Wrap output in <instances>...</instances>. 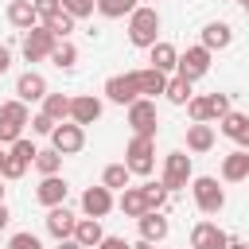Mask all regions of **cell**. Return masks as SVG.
Instances as JSON below:
<instances>
[{
  "label": "cell",
  "instance_id": "cell-6",
  "mask_svg": "<svg viewBox=\"0 0 249 249\" xmlns=\"http://www.w3.org/2000/svg\"><path fill=\"white\" fill-rule=\"evenodd\" d=\"M206 70H210V51H206L202 43L187 47V51L179 54V62H175V74H179V78H187V82H198Z\"/></svg>",
  "mask_w": 249,
  "mask_h": 249
},
{
  "label": "cell",
  "instance_id": "cell-10",
  "mask_svg": "<svg viewBox=\"0 0 249 249\" xmlns=\"http://www.w3.org/2000/svg\"><path fill=\"white\" fill-rule=\"evenodd\" d=\"M101 93H105L113 105H124V109H128V105L140 97V93H136V82H132V74H128V70H124V74L105 78V89H101Z\"/></svg>",
  "mask_w": 249,
  "mask_h": 249
},
{
  "label": "cell",
  "instance_id": "cell-47",
  "mask_svg": "<svg viewBox=\"0 0 249 249\" xmlns=\"http://www.w3.org/2000/svg\"><path fill=\"white\" fill-rule=\"evenodd\" d=\"M8 218H12V214H8V206H4V202H0V230H4V226H8Z\"/></svg>",
  "mask_w": 249,
  "mask_h": 249
},
{
  "label": "cell",
  "instance_id": "cell-24",
  "mask_svg": "<svg viewBox=\"0 0 249 249\" xmlns=\"http://www.w3.org/2000/svg\"><path fill=\"white\" fill-rule=\"evenodd\" d=\"M70 237H78L86 249H97V241L105 237V230H101V218H78V226H74V233Z\"/></svg>",
  "mask_w": 249,
  "mask_h": 249
},
{
  "label": "cell",
  "instance_id": "cell-33",
  "mask_svg": "<svg viewBox=\"0 0 249 249\" xmlns=\"http://www.w3.org/2000/svg\"><path fill=\"white\" fill-rule=\"evenodd\" d=\"M58 167H62V156L54 148H39L35 152V171L39 175H58Z\"/></svg>",
  "mask_w": 249,
  "mask_h": 249
},
{
  "label": "cell",
  "instance_id": "cell-17",
  "mask_svg": "<svg viewBox=\"0 0 249 249\" xmlns=\"http://www.w3.org/2000/svg\"><path fill=\"white\" fill-rule=\"evenodd\" d=\"M16 97L27 101V105H31V101H43V97H47V78L35 74V70L19 74V78H16Z\"/></svg>",
  "mask_w": 249,
  "mask_h": 249
},
{
  "label": "cell",
  "instance_id": "cell-2",
  "mask_svg": "<svg viewBox=\"0 0 249 249\" xmlns=\"http://www.w3.org/2000/svg\"><path fill=\"white\" fill-rule=\"evenodd\" d=\"M124 167L132 175H152V167H156V136L132 132V140L124 148Z\"/></svg>",
  "mask_w": 249,
  "mask_h": 249
},
{
  "label": "cell",
  "instance_id": "cell-7",
  "mask_svg": "<svg viewBox=\"0 0 249 249\" xmlns=\"http://www.w3.org/2000/svg\"><path fill=\"white\" fill-rule=\"evenodd\" d=\"M54 43H58V39H54V35L39 23V27L23 31V58H27V62H43V58L54 51Z\"/></svg>",
  "mask_w": 249,
  "mask_h": 249
},
{
  "label": "cell",
  "instance_id": "cell-26",
  "mask_svg": "<svg viewBox=\"0 0 249 249\" xmlns=\"http://www.w3.org/2000/svg\"><path fill=\"white\" fill-rule=\"evenodd\" d=\"M191 86H195V82H187V78H179V74H175V78H167L163 97H167L171 105H187V101L195 97V89H191Z\"/></svg>",
  "mask_w": 249,
  "mask_h": 249
},
{
  "label": "cell",
  "instance_id": "cell-1",
  "mask_svg": "<svg viewBox=\"0 0 249 249\" xmlns=\"http://www.w3.org/2000/svg\"><path fill=\"white\" fill-rule=\"evenodd\" d=\"M156 39H160V12H156V4H136L132 16H128V43L148 51Z\"/></svg>",
  "mask_w": 249,
  "mask_h": 249
},
{
  "label": "cell",
  "instance_id": "cell-50",
  "mask_svg": "<svg viewBox=\"0 0 249 249\" xmlns=\"http://www.w3.org/2000/svg\"><path fill=\"white\" fill-rule=\"evenodd\" d=\"M0 202H4V183H0Z\"/></svg>",
  "mask_w": 249,
  "mask_h": 249
},
{
  "label": "cell",
  "instance_id": "cell-20",
  "mask_svg": "<svg viewBox=\"0 0 249 249\" xmlns=\"http://www.w3.org/2000/svg\"><path fill=\"white\" fill-rule=\"evenodd\" d=\"M233 43V27L226 23V19H214V23H206L202 27V47L214 54V51H226Z\"/></svg>",
  "mask_w": 249,
  "mask_h": 249
},
{
  "label": "cell",
  "instance_id": "cell-11",
  "mask_svg": "<svg viewBox=\"0 0 249 249\" xmlns=\"http://www.w3.org/2000/svg\"><path fill=\"white\" fill-rule=\"evenodd\" d=\"M70 121L74 124H93V121H101V97H93V93H78V97H70Z\"/></svg>",
  "mask_w": 249,
  "mask_h": 249
},
{
  "label": "cell",
  "instance_id": "cell-51",
  "mask_svg": "<svg viewBox=\"0 0 249 249\" xmlns=\"http://www.w3.org/2000/svg\"><path fill=\"white\" fill-rule=\"evenodd\" d=\"M241 4H245V12H249V0H241Z\"/></svg>",
  "mask_w": 249,
  "mask_h": 249
},
{
  "label": "cell",
  "instance_id": "cell-40",
  "mask_svg": "<svg viewBox=\"0 0 249 249\" xmlns=\"http://www.w3.org/2000/svg\"><path fill=\"white\" fill-rule=\"evenodd\" d=\"M27 124H31V132H39V136H51V128H54L58 121H51L47 113H35V117H31Z\"/></svg>",
  "mask_w": 249,
  "mask_h": 249
},
{
  "label": "cell",
  "instance_id": "cell-39",
  "mask_svg": "<svg viewBox=\"0 0 249 249\" xmlns=\"http://www.w3.org/2000/svg\"><path fill=\"white\" fill-rule=\"evenodd\" d=\"M8 249H43V241H39V237H35L31 230H19V233H12Z\"/></svg>",
  "mask_w": 249,
  "mask_h": 249
},
{
  "label": "cell",
  "instance_id": "cell-30",
  "mask_svg": "<svg viewBox=\"0 0 249 249\" xmlns=\"http://www.w3.org/2000/svg\"><path fill=\"white\" fill-rule=\"evenodd\" d=\"M128 179H132V171H128L124 163H109V167L101 171V187H109V191H124Z\"/></svg>",
  "mask_w": 249,
  "mask_h": 249
},
{
  "label": "cell",
  "instance_id": "cell-52",
  "mask_svg": "<svg viewBox=\"0 0 249 249\" xmlns=\"http://www.w3.org/2000/svg\"><path fill=\"white\" fill-rule=\"evenodd\" d=\"M144 4H156V0H144Z\"/></svg>",
  "mask_w": 249,
  "mask_h": 249
},
{
  "label": "cell",
  "instance_id": "cell-22",
  "mask_svg": "<svg viewBox=\"0 0 249 249\" xmlns=\"http://www.w3.org/2000/svg\"><path fill=\"white\" fill-rule=\"evenodd\" d=\"M214 148V124L191 121L187 124V152H210Z\"/></svg>",
  "mask_w": 249,
  "mask_h": 249
},
{
  "label": "cell",
  "instance_id": "cell-16",
  "mask_svg": "<svg viewBox=\"0 0 249 249\" xmlns=\"http://www.w3.org/2000/svg\"><path fill=\"white\" fill-rule=\"evenodd\" d=\"M66 195H70V187H66V179L62 175H43V183L35 187V198L51 210V206H58V202H66Z\"/></svg>",
  "mask_w": 249,
  "mask_h": 249
},
{
  "label": "cell",
  "instance_id": "cell-42",
  "mask_svg": "<svg viewBox=\"0 0 249 249\" xmlns=\"http://www.w3.org/2000/svg\"><path fill=\"white\" fill-rule=\"evenodd\" d=\"M35 4V12H39V23L47 19V16H54V12H62V0H31Z\"/></svg>",
  "mask_w": 249,
  "mask_h": 249
},
{
  "label": "cell",
  "instance_id": "cell-8",
  "mask_svg": "<svg viewBox=\"0 0 249 249\" xmlns=\"http://www.w3.org/2000/svg\"><path fill=\"white\" fill-rule=\"evenodd\" d=\"M128 124H132V132L156 136V124H160V117H156V101H152V97H136V101L128 105Z\"/></svg>",
  "mask_w": 249,
  "mask_h": 249
},
{
  "label": "cell",
  "instance_id": "cell-9",
  "mask_svg": "<svg viewBox=\"0 0 249 249\" xmlns=\"http://www.w3.org/2000/svg\"><path fill=\"white\" fill-rule=\"evenodd\" d=\"M226 241H230V233L218 226V222H195L191 226V249H226Z\"/></svg>",
  "mask_w": 249,
  "mask_h": 249
},
{
  "label": "cell",
  "instance_id": "cell-25",
  "mask_svg": "<svg viewBox=\"0 0 249 249\" xmlns=\"http://www.w3.org/2000/svg\"><path fill=\"white\" fill-rule=\"evenodd\" d=\"M117 206H121V214H124V218H140V214L148 210V202H144V191H140V187H124V191H121V198H117Z\"/></svg>",
  "mask_w": 249,
  "mask_h": 249
},
{
  "label": "cell",
  "instance_id": "cell-32",
  "mask_svg": "<svg viewBox=\"0 0 249 249\" xmlns=\"http://www.w3.org/2000/svg\"><path fill=\"white\" fill-rule=\"evenodd\" d=\"M136 4H140V0H97V12H101L105 19H124V16H132Z\"/></svg>",
  "mask_w": 249,
  "mask_h": 249
},
{
  "label": "cell",
  "instance_id": "cell-3",
  "mask_svg": "<svg viewBox=\"0 0 249 249\" xmlns=\"http://www.w3.org/2000/svg\"><path fill=\"white\" fill-rule=\"evenodd\" d=\"M191 195H195V206H198L202 214H218V210L226 206V191L218 187L214 175H198V179H191Z\"/></svg>",
  "mask_w": 249,
  "mask_h": 249
},
{
  "label": "cell",
  "instance_id": "cell-45",
  "mask_svg": "<svg viewBox=\"0 0 249 249\" xmlns=\"http://www.w3.org/2000/svg\"><path fill=\"white\" fill-rule=\"evenodd\" d=\"M58 249H86V245H82L78 237H62V241H58Z\"/></svg>",
  "mask_w": 249,
  "mask_h": 249
},
{
  "label": "cell",
  "instance_id": "cell-48",
  "mask_svg": "<svg viewBox=\"0 0 249 249\" xmlns=\"http://www.w3.org/2000/svg\"><path fill=\"white\" fill-rule=\"evenodd\" d=\"M132 249H156V245H152V241H136Z\"/></svg>",
  "mask_w": 249,
  "mask_h": 249
},
{
  "label": "cell",
  "instance_id": "cell-21",
  "mask_svg": "<svg viewBox=\"0 0 249 249\" xmlns=\"http://www.w3.org/2000/svg\"><path fill=\"white\" fill-rule=\"evenodd\" d=\"M222 179H226V183L249 179V148H233V152L222 160Z\"/></svg>",
  "mask_w": 249,
  "mask_h": 249
},
{
  "label": "cell",
  "instance_id": "cell-49",
  "mask_svg": "<svg viewBox=\"0 0 249 249\" xmlns=\"http://www.w3.org/2000/svg\"><path fill=\"white\" fill-rule=\"evenodd\" d=\"M4 156H8V152H4V144H0V167H4Z\"/></svg>",
  "mask_w": 249,
  "mask_h": 249
},
{
  "label": "cell",
  "instance_id": "cell-46",
  "mask_svg": "<svg viewBox=\"0 0 249 249\" xmlns=\"http://www.w3.org/2000/svg\"><path fill=\"white\" fill-rule=\"evenodd\" d=\"M226 249H249V241H241V237H230V241H226Z\"/></svg>",
  "mask_w": 249,
  "mask_h": 249
},
{
  "label": "cell",
  "instance_id": "cell-23",
  "mask_svg": "<svg viewBox=\"0 0 249 249\" xmlns=\"http://www.w3.org/2000/svg\"><path fill=\"white\" fill-rule=\"evenodd\" d=\"M148 62L156 66V70H175V62H179V51L171 47V43H163V39H156L152 47H148Z\"/></svg>",
  "mask_w": 249,
  "mask_h": 249
},
{
  "label": "cell",
  "instance_id": "cell-34",
  "mask_svg": "<svg viewBox=\"0 0 249 249\" xmlns=\"http://www.w3.org/2000/svg\"><path fill=\"white\" fill-rule=\"evenodd\" d=\"M140 191H144V202H148V210H163V206H167V198H171V191H167L163 183H144Z\"/></svg>",
  "mask_w": 249,
  "mask_h": 249
},
{
  "label": "cell",
  "instance_id": "cell-35",
  "mask_svg": "<svg viewBox=\"0 0 249 249\" xmlns=\"http://www.w3.org/2000/svg\"><path fill=\"white\" fill-rule=\"evenodd\" d=\"M187 117H191V121H202V124H210V121H214V113H210V93H202V97H191V101H187Z\"/></svg>",
  "mask_w": 249,
  "mask_h": 249
},
{
  "label": "cell",
  "instance_id": "cell-18",
  "mask_svg": "<svg viewBox=\"0 0 249 249\" xmlns=\"http://www.w3.org/2000/svg\"><path fill=\"white\" fill-rule=\"evenodd\" d=\"M74 226H78V218L66 210V202H58V206H51V210H47V230H51V237H54V241L70 237V233H74Z\"/></svg>",
  "mask_w": 249,
  "mask_h": 249
},
{
  "label": "cell",
  "instance_id": "cell-15",
  "mask_svg": "<svg viewBox=\"0 0 249 249\" xmlns=\"http://www.w3.org/2000/svg\"><path fill=\"white\" fill-rule=\"evenodd\" d=\"M128 74H132L140 97H156V93H163V86H167V74L156 70V66H140V70H128Z\"/></svg>",
  "mask_w": 249,
  "mask_h": 249
},
{
  "label": "cell",
  "instance_id": "cell-5",
  "mask_svg": "<svg viewBox=\"0 0 249 249\" xmlns=\"http://www.w3.org/2000/svg\"><path fill=\"white\" fill-rule=\"evenodd\" d=\"M191 179H195V171H191V156H187V152H171V156L163 160V175H160V183L175 195V191H183Z\"/></svg>",
  "mask_w": 249,
  "mask_h": 249
},
{
  "label": "cell",
  "instance_id": "cell-38",
  "mask_svg": "<svg viewBox=\"0 0 249 249\" xmlns=\"http://www.w3.org/2000/svg\"><path fill=\"white\" fill-rule=\"evenodd\" d=\"M93 8H97V0H62V12H70L74 19H86V16H93Z\"/></svg>",
  "mask_w": 249,
  "mask_h": 249
},
{
  "label": "cell",
  "instance_id": "cell-36",
  "mask_svg": "<svg viewBox=\"0 0 249 249\" xmlns=\"http://www.w3.org/2000/svg\"><path fill=\"white\" fill-rule=\"evenodd\" d=\"M27 167H31V163H23L19 156H12V152H8V156H4V167H0V179H23V171H27Z\"/></svg>",
  "mask_w": 249,
  "mask_h": 249
},
{
  "label": "cell",
  "instance_id": "cell-13",
  "mask_svg": "<svg viewBox=\"0 0 249 249\" xmlns=\"http://www.w3.org/2000/svg\"><path fill=\"white\" fill-rule=\"evenodd\" d=\"M136 226H140V241H152V245L171 233V222L163 218V210H144V214L136 218Z\"/></svg>",
  "mask_w": 249,
  "mask_h": 249
},
{
  "label": "cell",
  "instance_id": "cell-44",
  "mask_svg": "<svg viewBox=\"0 0 249 249\" xmlns=\"http://www.w3.org/2000/svg\"><path fill=\"white\" fill-rule=\"evenodd\" d=\"M8 66H12V51H8V47H4V43H0V74H4V70H8Z\"/></svg>",
  "mask_w": 249,
  "mask_h": 249
},
{
  "label": "cell",
  "instance_id": "cell-41",
  "mask_svg": "<svg viewBox=\"0 0 249 249\" xmlns=\"http://www.w3.org/2000/svg\"><path fill=\"white\" fill-rule=\"evenodd\" d=\"M210 113H214V121L226 117L230 113V93H210Z\"/></svg>",
  "mask_w": 249,
  "mask_h": 249
},
{
  "label": "cell",
  "instance_id": "cell-14",
  "mask_svg": "<svg viewBox=\"0 0 249 249\" xmlns=\"http://www.w3.org/2000/svg\"><path fill=\"white\" fill-rule=\"evenodd\" d=\"M218 132L222 136H230L237 148H249V113H226V117H218Z\"/></svg>",
  "mask_w": 249,
  "mask_h": 249
},
{
  "label": "cell",
  "instance_id": "cell-19",
  "mask_svg": "<svg viewBox=\"0 0 249 249\" xmlns=\"http://www.w3.org/2000/svg\"><path fill=\"white\" fill-rule=\"evenodd\" d=\"M8 23H12L16 31H31V27H39V12H35V4H31V0H12V4H8Z\"/></svg>",
  "mask_w": 249,
  "mask_h": 249
},
{
  "label": "cell",
  "instance_id": "cell-27",
  "mask_svg": "<svg viewBox=\"0 0 249 249\" xmlns=\"http://www.w3.org/2000/svg\"><path fill=\"white\" fill-rule=\"evenodd\" d=\"M0 121H4V124H19V128H23V124L31 121V113H27V101H19V97L4 101V105H0Z\"/></svg>",
  "mask_w": 249,
  "mask_h": 249
},
{
  "label": "cell",
  "instance_id": "cell-37",
  "mask_svg": "<svg viewBox=\"0 0 249 249\" xmlns=\"http://www.w3.org/2000/svg\"><path fill=\"white\" fill-rule=\"evenodd\" d=\"M8 152H12V156H19L23 163H35V152H39V148H35L27 136H19V140H12V144H8Z\"/></svg>",
  "mask_w": 249,
  "mask_h": 249
},
{
  "label": "cell",
  "instance_id": "cell-28",
  "mask_svg": "<svg viewBox=\"0 0 249 249\" xmlns=\"http://www.w3.org/2000/svg\"><path fill=\"white\" fill-rule=\"evenodd\" d=\"M47 58H51V62H54L58 70H70V66L78 62V47H74L70 39H58V43H54V51H51Z\"/></svg>",
  "mask_w": 249,
  "mask_h": 249
},
{
  "label": "cell",
  "instance_id": "cell-31",
  "mask_svg": "<svg viewBox=\"0 0 249 249\" xmlns=\"http://www.w3.org/2000/svg\"><path fill=\"white\" fill-rule=\"evenodd\" d=\"M43 27H47L54 39H70V31H74V16H70V12H54V16L43 19Z\"/></svg>",
  "mask_w": 249,
  "mask_h": 249
},
{
  "label": "cell",
  "instance_id": "cell-12",
  "mask_svg": "<svg viewBox=\"0 0 249 249\" xmlns=\"http://www.w3.org/2000/svg\"><path fill=\"white\" fill-rule=\"evenodd\" d=\"M113 206H117V202H113V191H109V187H86V191H82V210H86V218H105Z\"/></svg>",
  "mask_w": 249,
  "mask_h": 249
},
{
  "label": "cell",
  "instance_id": "cell-29",
  "mask_svg": "<svg viewBox=\"0 0 249 249\" xmlns=\"http://www.w3.org/2000/svg\"><path fill=\"white\" fill-rule=\"evenodd\" d=\"M43 113L51 121H70V97L66 93H47L43 97Z\"/></svg>",
  "mask_w": 249,
  "mask_h": 249
},
{
  "label": "cell",
  "instance_id": "cell-43",
  "mask_svg": "<svg viewBox=\"0 0 249 249\" xmlns=\"http://www.w3.org/2000/svg\"><path fill=\"white\" fill-rule=\"evenodd\" d=\"M97 249H132V241H124V237H113V233H105V237L97 241Z\"/></svg>",
  "mask_w": 249,
  "mask_h": 249
},
{
  "label": "cell",
  "instance_id": "cell-4",
  "mask_svg": "<svg viewBox=\"0 0 249 249\" xmlns=\"http://www.w3.org/2000/svg\"><path fill=\"white\" fill-rule=\"evenodd\" d=\"M51 148H54L58 156H78V152L86 148V128L74 124V121H58V124L51 128Z\"/></svg>",
  "mask_w": 249,
  "mask_h": 249
}]
</instances>
